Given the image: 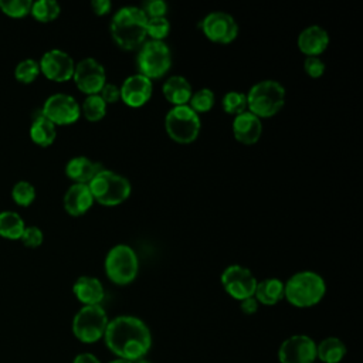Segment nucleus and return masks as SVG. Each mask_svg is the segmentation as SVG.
I'll use <instances>...</instances> for the list:
<instances>
[{
    "mask_svg": "<svg viewBox=\"0 0 363 363\" xmlns=\"http://www.w3.org/2000/svg\"><path fill=\"white\" fill-rule=\"evenodd\" d=\"M104 340L118 359L132 363L145 359L152 347L149 326L140 318L132 315H119L109 319Z\"/></svg>",
    "mask_w": 363,
    "mask_h": 363,
    "instance_id": "obj_1",
    "label": "nucleus"
},
{
    "mask_svg": "<svg viewBox=\"0 0 363 363\" xmlns=\"http://www.w3.org/2000/svg\"><path fill=\"white\" fill-rule=\"evenodd\" d=\"M146 24L147 17L140 7L125 6L115 11L109 30L119 48L133 51L146 41Z\"/></svg>",
    "mask_w": 363,
    "mask_h": 363,
    "instance_id": "obj_2",
    "label": "nucleus"
},
{
    "mask_svg": "<svg viewBox=\"0 0 363 363\" xmlns=\"http://www.w3.org/2000/svg\"><path fill=\"white\" fill-rule=\"evenodd\" d=\"M325 294V279L315 271L295 272L284 282V298L295 308L315 306Z\"/></svg>",
    "mask_w": 363,
    "mask_h": 363,
    "instance_id": "obj_3",
    "label": "nucleus"
},
{
    "mask_svg": "<svg viewBox=\"0 0 363 363\" xmlns=\"http://www.w3.org/2000/svg\"><path fill=\"white\" fill-rule=\"evenodd\" d=\"M247 95V111L259 119L272 118L285 105V86L275 79H264L254 84Z\"/></svg>",
    "mask_w": 363,
    "mask_h": 363,
    "instance_id": "obj_4",
    "label": "nucleus"
},
{
    "mask_svg": "<svg viewBox=\"0 0 363 363\" xmlns=\"http://www.w3.org/2000/svg\"><path fill=\"white\" fill-rule=\"evenodd\" d=\"M88 187L94 201L105 207H115L122 204L129 199L132 191L130 182L125 176L108 169H102L88 183Z\"/></svg>",
    "mask_w": 363,
    "mask_h": 363,
    "instance_id": "obj_5",
    "label": "nucleus"
},
{
    "mask_svg": "<svg viewBox=\"0 0 363 363\" xmlns=\"http://www.w3.org/2000/svg\"><path fill=\"white\" fill-rule=\"evenodd\" d=\"M104 268L108 279L116 285H128L139 272V258L128 244H116L105 255Z\"/></svg>",
    "mask_w": 363,
    "mask_h": 363,
    "instance_id": "obj_6",
    "label": "nucleus"
},
{
    "mask_svg": "<svg viewBox=\"0 0 363 363\" xmlns=\"http://www.w3.org/2000/svg\"><path fill=\"white\" fill-rule=\"evenodd\" d=\"M164 129L172 140L187 145L200 135L201 121L189 105L172 106L164 116Z\"/></svg>",
    "mask_w": 363,
    "mask_h": 363,
    "instance_id": "obj_7",
    "label": "nucleus"
},
{
    "mask_svg": "<svg viewBox=\"0 0 363 363\" xmlns=\"http://www.w3.org/2000/svg\"><path fill=\"white\" fill-rule=\"evenodd\" d=\"M138 50L136 62L139 74L149 79H159L169 72L172 67V52L164 41L146 40Z\"/></svg>",
    "mask_w": 363,
    "mask_h": 363,
    "instance_id": "obj_8",
    "label": "nucleus"
},
{
    "mask_svg": "<svg viewBox=\"0 0 363 363\" xmlns=\"http://www.w3.org/2000/svg\"><path fill=\"white\" fill-rule=\"evenodd\" d=\"M109 318L101 305L82 306L72 319V333L82 343H95L104 339Z\"/></svg>",
    "mask_w": 363,
    "mask_h": 363,
    "instance_id": "obj_9",
    "label": "nucleus"
},
{
    "mask_svg": "<svg viewBox=\"0 0 363 363\" xmlns=\"http://www.w3.org/2000/svg\"><path fill=\"white\" fill-rule=\"evenodd\" d=\"M220 281L224 291L235 301H242L245 298L254 296L258 282L250 268L238 264L228 265L221 272Z\"/></svg>",
    "mask_w": 363,
    "mask_h": 363,
    "instance_id": "obj_10",
    "label": "nucleus"
},
{
    "mask_svg": "<svg viewBox=\"0 0 363 363\" xmlns=\"http://www.w3.org/2000/svg\"><path fill=\"white\" fill-rule=\"evenodd\" d=\"M40 111L55 126L75 123L81 116V108L77 99L72 95L62 92L50 95Z\"/></svg>",
    "mask_w": 363,
    "mask_h": 363,
    "instance_id": "obj_11",
    "label": "nucleus"
},
{
    "mask_svg": "<svg viewBox=\"0 0 363 363\" xmlns=\"http://www.w3.org/2000/svg\"><path fill=\"white\" fill-rule=\"evenodd\" d=\"M72 79L81 92L86 95H98L106 84L105 67L94 57L82 58L75 64Z\"/></svg>",
    "mask_w": 363,
    "mask_h": 363,
    "instance_id": "obj_12",
    "label": "nucleus"
},
{
    "mask_svg": "<svg viewBox=\"0 0 363 363\" xmlns=\"http://www.w3.org/2000/svg\"><path fill=\"white\" fill-rule=\"evenodd\" d=\"M203 34L213 43L230 44L238 35L235 18L225 11H211L200 23Z\"/></svg>",
    "mask_w": 363,
    "mask_h": 363,
    "instance_id": "obj_13",
    "label": "nucleus"
},
{
    "mask_svg": "<svg viewBox=\"0 0 363 363\" xmlns=\"http://www.w3.org/2000/svg\"><path fill=\"white\" fill-rule=\"evenodd\" d=\"M40 72L50 81L67 82L72 79L75 62L72 57L58 48L48 50L38 61Z\"/></svg>",
    "mask_w": 363,
    "mask_h": 363,
    "instance_id": "obj_14",
    "label": "nucleus"
},
{
    "mask_svg": "<svg viewBox=\"0 0 363 363\" xmlns=\"http://www.w3.org/2000/svg\"><path fill=\"white\" fill-rule=\"evenodd\" d=\"M279 363H313L316 360V343L308 335H292L278 349Z\"/></svg>",
    "mask_w": 363,
    "mask_h": 363,
    "instance_id": "obj_15",
    "label": "nucleus"
},
{
    "mask_svg": "<svg viewBox=\"0 0 363 363\" xmlns=\"http://www.w3.org/2000/svg\"><path fill=\"white\" fill-rule=\"evenodd\" d=\"M121 101L130 108H140L149 102L153 94V82L142 74H132L119 86Z\"/></svg>",
    "mask_w": 363,
    "mask_h": 363,
    "instance_id": "obj_16",
    "label": "nucleus"
},
{
    "mask_svg": "<svg viewBox=\"0 0 363 363\" xmlns=\"http://www.w3.org/2000/svg\"><path fill=\"white\" fill-rule=\"evenodd\" d=\"M234 139L242 145H254L262 135V122L259 118L245 111L233 119Z\"/></svg>",
    "mask_w": 363,
    "mask_h": 363,
    "instance_id": "obj_17",
    "label": "nucleus"
},
{
    "mask_svg": "<svg viewBox=\"0 0 363 363\" xmlns=\"http://www.w3.org/2000/svg\"><path fill=\"white\" fill-rule=\"evenodd\" d=\"M94 204V197L91 194V190L88 184L82 183H74L71 184L62 199V206L64 210L72 216V217H79L84 216Z\"/></svg>",
    "mask_w": 363,
    "mask_h": 363,
    "instance_id": "obj_18",
    "label": "nucleus"
},
{
    "mask_svg": "<svg viewBox=\"0 0 363 363\" xmlns=\"http://www.w3.org/2000/svg\"><path fill=\"white\" fill-rule=\"evenodd\" d=\"M329 45V34L320 26H309L298 35V48L306 57H319Z\"/></svg>",
    "mask_w": 363,
    "mask_h": 363,
    "instance_id": "obj_19",
    "label": "nucleus"
},
{
    "mask_svg": "<svg viewBox=\"0 0 363 363\" xmlns=\"http://www.w3.org/2000/svg\"><path fill=\"white\" fill-rule=\"evenodd\" d=\"M75 298L84 305H101L105 298V289L102 282L91 275H82L75 279L72 285Z\"/></svg>",
    "mask_w": 363,
    "mask_h": 363,
    "instance_id": "obj_20",
    "label": "nucleus"
},
{
    "mask_svg": "<svg viewBox=\"0 0 363 363\" xmlns=\"http://www.w3.org/2000/svg\"><path fill=\"white\" fill-rule=\"evenodd\" d=\"M102 169L101 163L86 156H74L65 164V174L74 183L88 184Z\"/></svg>",
    "mask_w": 363,
    "mask_h": 363,
    "instance_id": "obj_21",
    "label": "nucleus"
},
{
    "mask_svg": "<svg viewBox=\"0 0 363 363\" xmlns=\"http://www.w3.org/2000/svg\"><path fill=\"white\" fill-rule=\"evenodd\" d=\"M162 92L167 102H170L173 106H180L189 104L193 94V88L184 77L170 75L163 82Z\"/></svg>",
    "mask_w": 363,
    "mask_h": 363,
    "instance_id": "obj_22",
    "label": "nucleus"
},
{
    "mask_svg": "<svg viewBox=\"0 0 363 363\" xmlns=\"http://www.w3.org/2000/svg\"><path fill=\"white\" fill-rule=\"evenodd\" d=\"M30 138L35 145H38L41 147H47V146L52 145L57 138L55 125L52 122H50L41 113V111H38L37 115H34V118H33V122L30 125Z\"/></svg>",
    "mask_w": 363,
    "mask_h": 363,
    "instance_id": "obj_23",
    "label": "nucleus"
},
{
    "mask_svg": "<svg viewBox=\"0 0 363 363\" xmlns=\"http://www.w3.org/2000/svg\"><path fill=\"white\" fill-rule=\"evenodd\" d=\"M254 298L265 306L277 305L284 299V282L279 278H265L257 282Z\"/></svg>",
    "mask_w": 363,
    "mask_h": 363,
    "instance_id": "obj_24",
    "label": "nucleus"
},
{
    "mask_svg": "<svg viewBox=\"0 0 363 363\" xmlns=\"http://www.w3.org/2000/svg\"><path fill=\"white\" fill-rule=\"evenodd\" d=\"M346 352V345L335 336L325 337L316 345V359L323 363H340Z\"/></svg>",
    "mask_w": 363,
    "mask_h": 363,
    "instance_id": "obj_25",
    "label": "nucleus"
},
{
    "mask_svg": "<svg viewBox=\"0 0 363 363\" xmlns=\"http://www.w3.org/2000/svg\"><path fill=\"white\" fill-rule=\"evenodd\" d=\"M24 228L26 223L17 211H0V237L6 240H20Z\"/></svg>",
    "mask_w": 363,
    "mask_h": 363,
    "instance_id": "obj_26",
    "label": "nucleus"
},
{
    "mask_svg": "<svg viewBox=\"0 0 363 363\" xmlns=\"http://www.w3.org/2000/svg\"><path fill=\"white\" fill-rule=\"evenodd\" d=\"M61 13V7L55 0H37L31 4L30 14L40 23H50Z\"/></svg>",
    "mask_w": 363,
    "mask_h": 363,
    "instance_id": "obj_27",
    "label": "nucleus"
},
{
    "mask_svg": "<svg viewBox=\"0 0 363 363\" xmlns=\"http://www.w3.org/2000/svg\"><path fill=\"white\" fill-rule=\"evenodd\" d=\"M81 108V115L85 116L89 122H98L106 115L108 105L99 95H86Z\"/></svg>",
    "mask_w": 363,
    "mask_h": 363,
    "instance_id": "obj_28",
    "label": "nucleus"
},
{
    "mask_svg": "<svg viewBox=\"0 0 363 363\" xmlns=\"http://www.w3.org/2000/svg\"><path fill=\"white\" fill-rule=\"evenodd\" d=\"M40 75L38 61L34 58L21 60L14 68V78L21 84H31Z\"/></svg>",
    "mask_w": 363,
    "mask_h": 363,
    "instance_id": "obj_29",
    "label": "nucleus"
},
{
    "mask_svg": "<svg viewBox=\"0 0 363 363\" xmlns=\"http://www.w3.org/2000/svg\"><path fill=\"white\" fill-rule=\"evenodd\" d=\"M221 108L225 113L237 116L247 111V95L244 92L230 91L223 96Z\"/></svg>",
    "mask_w": 363,
    "mask_h": 363,
    "instance_id": "obj_30",
    "label": "nucleus"
},
{
    "mask_svg": "<svg viewBox=\"0 0 363 363\" xmlns=\"http://www.w3.org/2000/svg\"><path fill=\"white\" fill-rule=\"evenodd\" d=\"M214 101H216V96L210 88H200L191 94V98L187 105L196 113H204L213 108Z\"/></svg>",
    "mask_w": 363,
    "mask_h": 363,
    "instance_id": "obj_31",
    "label": "nucleus"
},
{
    "mask_svg": "<svg viewBox=\"0 0 363 363\" xmlns=\"http://www.w3.org/2000/svg\"><path fill=\"white\" fill-rule=\"evenodd\" d=\"M11 199L16 204L27 207L35 199V187L27 180H20L11 189Z\"/></svg>",
    "mask_w": 363,
    "mask_h": 363,
    "instance_id": "obj_32",
    "label": "nucleus"
},
{
    "mask_svg": "<svg viewBox=\"0 0 363 363\" xmlns=\"http://www.w3.org/2000/svg\"><path fill=\"white\" fill-rule=\"evenodd\" d=\"M31 0H0V10L14 18L24 17L31 11Z\"/></svg>",
    "mask_w": 363,
    "mask_h": 363,
    "instance_id": "obj_33",
    "label": "nucleus"
},
{
    "mask_svg": "<svg viewBox=\"0 0 363 363\" xmlns=\"http://www.w3.org/2000/svg\"><path fill=\"white\" fill-rule=\"evenodd\" d=\"M169 33H170V23L166 17L147 18L146 34L147 37H150V40L163 41Z\"/></svg>",
    "mask_w": 363,
    "mask_h": 363,
    "instance_id": "obj_34",
    "label": "nucleus"
},
{
    "mask_svg": "<svg viewBox=\"0 0 363 363\" xmlns=\"http://www.w3.org/2000/svg\"><path fill=\"white\" fill-rule=\"evenodd\" d=\"M21 242L26 245V247H30V248H35L38 245L43 244V240H44V234L43 231L37 227V225H26L21 237H20Z\"/></svg>",
    "mask_w": 363,
    "mask_h": 363,
    "instance_id": "obj_35",
    "label": "nucleus"
},
{
    "mask_svg": "<svg viewBox=\"0 0 363 363\" xmlns=\"http://www.w3.org/2000/svg\"><path fill=\"white\" fill-rule=\"evenodd\" d=\"M143 10V13L146 14L147 18H153V17H166L167 13V3L163 0H150L146 1L143 4V7H140Z\"/></svg>",
    "mask_w": 363,
    "mask_h": 363,
    "instance_id": "obj_36",
    "label": "nucleus"
},
{
    "mask_svg": "<svg viewBox=\"0 0 363 363\" xmlns=\"http://www.w3.org/2000/svg\"><path fill=\"white\" fill-rule=\"evenodd\" d=\"M325 62L319 57H305L303 69L311 78H319L325 72Z\"/></svg>",
    "mask_w": 363,
    "mask_h": 363,
    "instance_id": "obj_37",
    "label": "nucleus"
},
{
    "mask_svg": "<svg viewBox=\"0 0 363 363\" xmlns=\"http://www.w3.org/2000/svg\"><path fill=\"white\" fill-rule=\"evenodd\" d=\"M98 95L104 99V102H105L106 105H109V104H116L118 101H121V91H119V86L115 85V84H108V82H106V84L102 86L101 92H99Z\"/></svg>",
    "mask_w": 363,
    "mask_h": 363,
    "instance_id": "obj_38",
    "label": "nucleus"
},
{
    "mask_svg": "<svg viewBox=\"0 0 363 363\" xmlns=\"http://www.w3.org/2000/svg\"><path fill=\"white\" fill-rule=\"evenodd\" d=\"M258 306H259V303L254 296H250V298H245V299L240 301V309L245 315H254L258 311Z\"/></svg>",
    "mask_w": 363,
    "mask_h": 363,
    "instance_id": "obj_39",
    "label": "nucleus"
},
{
    "mask_svg": "<svg viewBox=\"0 0 363 363\" xmlns=\"http://www.w3.org/2000/svg\"><path fill=\"white\" fill-rule=\"evenodd\" d=\"M91 7L96 16H106L112 9V3L109 0H94Z\"/></svg>",
    "mask_w": 363,
    "mask_h": 363,
    "instance_id": "obj_40",
    "label": "nucleus"
},
{
    "mask_svg": "<svg viewBox=\"0 0 363 363\" xmlns=\"http://www.w3.org/2000/svg\"><path fill=\"white\" fill-rule=\"evenodd\" d=\"M72 363H101V362H99V359L95 354H92L89 352H84V353L77 354L74 357Z\"/></svg>",
    "mask_w": 363,
    "mask_h": 363,
    "instance_id": "obj_41",
    "label": "nucleus"
},
{
    "mask_svg": "<svg viewBox=\"0 0 363 363\" xmlns=\"http://www.w3.org/2000/svg\"><path fill=\"white\" fill-rule=\"evenodd\" d=\"M109 363H132V362H128V360H123V359H113V360H111Z\"/></svg>",
    "mask_w": 363,
    "mask_h": 363,
    "instance_id": "obj_42",
    "label": "nucleus"
},
{
    "mask_svg": "<svg viewBox=\"0 0 363 363\" xmlns=\"http://www.w3.org/2000/svg\"><path fill=\"white\" fill-rule=\"evenodd\" d=\"M135 363H152V362L147 360V359H140V360H138V362H135Z\"/></svg>",
    "mask_w": 363,
    "mask_h": 363,
    "instance_id": "obj_43",
    "label": "nucleus"
}]
</instances>
